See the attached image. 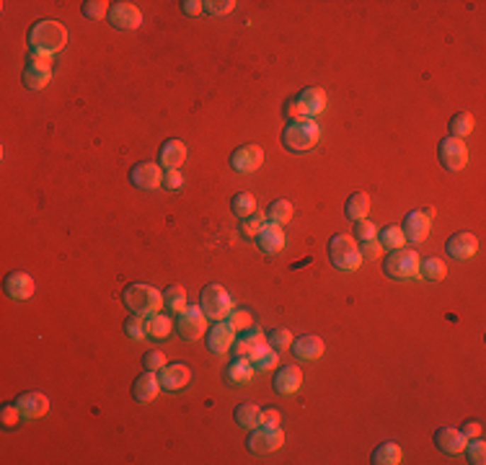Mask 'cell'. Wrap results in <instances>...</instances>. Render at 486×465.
<instances>
[{"mask_svg":"<svg viewBox=\"0 0 486 465\" xmlns=\"http://www.w3.org/2000/svg\"><path fill=\"white\" fill-rule=\"evenodd\" d=\"M29 47L31 52L37 55H47V57H55L57 52L65 50L67 44V29L55 18H42L29 29Z\"/></svg>","mask_w":486,"mask_h":465,"instance_id":"cell-1","label":"cell"},{"mask_svg":"<svg viewBox=\"0 0 486 465\" xmlns=\"http://www.w3.org/2000/svg\"><path fill=\"white\" fill-rule=\"evenodd\" d=\"M318 140H321V127L313 119H293L282 130V145L295 155L313 150L318 145Z\"/></svg>","mask_w":486,"mask_h":465,"instance_id":"cell-2","label":"cell"},{"mask_svg":"<svg viewBox=\"0 0 486 465\" xmlns=\"http://www.w3.org/2000/svg\"><path fill=\"white\" fill-rule=\"evenodd\" d=\"M122 303L130 313H137L142 318L153 315V313H161L163 308V292L155 290L153 284L145 282H132L127 284L125 292H122Z\"/></svg>","mask_w":486,"mask_h":465,"instance_id":"cell-3","label":"cell"},{"mask_svg":"<svg viewBox=\"0 0 486 465\" xmlns=\"http://www.w3.org/2000/svg\"><path fill=\"white\" fill-rule=\"evenodd\" d=\"M329 259L339 271H357L362 264V254H360V243L352 238V235H332L329 240Z\"/></svg>","mask_w":486,"mask_h":465,"instance_id":"cell-4","label":"cell"},{"mask_svg":"<svg viewBox=\"0 0 486 465\" xmlns=\"http://www.w3.org/2000/svg\"><path fill=\"white\" fill-rule=\"evenodd\" d=\"M419 254L417 251H409V248H396L385 256L383 262V271L390 279H398V282H406V279H417L419 276Z\"/></svg>","mask_w":486,"mask_h":465,"instance_id":"cell-5","label":"cell"},{"mask_svg":"<svg viewBox=\"0 0 486 465\" xmlns=\"http://www.w3.org/2000/svg\"><path fill=\"white\" fill-rule=\"evenodd\" d=\"M199 308H202L207 318L228 320V315L233 313V300H230L228 290L222 284H207L199 292Z\"/></svg>","mask_w":486,"mask_h":465,"instance_id":"cell-6","label":"cell"},{"mask_svg":"<svg viewBox=\"0 0 486 465\" xmlns=\"http://www.w3.org/2000/svg\"><path fill=\"white\" fill-rule=\"evenodd\" d=\"M285 444V432L280 427H259L249 429V437H246V447L254 455H269V452H277Z\"/></svg>","mask_w":486,"mask_h":465,"instance_id":"cell-7","label":"cell"},{"mask_svg":"<svg viewBox=\"0 0 486 465\" xmlns=\"http://www.w3.org/2000/svg\"><path fill=\"white\" fill-rule=\"evenodd\" d=\"M437 155H440V163L448 171H463L468 166V147H465L463 140L458 138H442L440 145H437Z\"/></svg>","mask_w":486,"mask_h":465,"instance_id":"cell-8","label":"cell"},{"mask_svg":"<svg viewBox=\"0 0 486 465\" xmlns=\"http://www.w3.org/2000/svg\"><path fill=\"white\" fill-rule=\"evenodd\" d=\"M432 215H435V210L429 207V210H412L409 215L404 218V225H401V230H404L406 240L409 243H422V240H427L429 230H432Z\"/></svg>","mask_w":486,"mask_h":465,"instance_id":"cell-9","label":"cell"},{"mask_svg":"<svg viewBox=\"0 0 486 465\" xmlns=\"http://www.w3.org/2000/svg\"><path fill=\"white\" fill-rule=\"evenodd\" d=\"M109 23L119 31H135L142 26V13L135 3H111L109 8Z\"/></svg>","mask_w":486,"mask_h":465,"instance_id":"cell-10","label":"cell"},{"mask_svg":"<svg viewBox=\"0 0 486 465\" xmlns=\"http://www.w3.org/2000/svg\"><path fill=\"white\" fill-rule=\"evenodd\" d=\"M179 334L186 342H197L207 334V315L202 308H186L184 313H179Z\"/></svg>","mask_w":486,"mask_h":465,"instance_id":"cell-11","label":"cell"},{"mask_svg":"<svg viewBox=\"0 0 486 465\" xmlns=\"http://www.w3.org/2000/svg\"><path fill=\"white\" fill-rule=\"evenodd\" d=\"M163 171L158 163H137V166H132V171H130V181H132V186H137V189L142 191H155L163 186Z\"/></svg>","mask_w":486,"mask_h":465,"instance_id":"cell-12","label":"cell"},{"mask_svg":"<svg viewBox=\"0 0 486 465\" xmlns=\"http://www.w3.org/2000/svg\"><path fill=\"white\" fill-rule=\"evenodd\" d=\"M445 251L458 262H468V259L479 254V238L468 230H458L445 240Z\"/></svg>","mask_w":486,"mask_h":465,"instance_id":"cell-13","label":"cell"},{"mask_svg":"<svg viewBox=\"0 0 486 465\" xmlns=\"http://www.w3.org/2000/svg\"><path fill=\"white\" fill-rule=\"evenodd\" d=\"M264 163V150L259 145H241L230 155V168L236 174H254Z\"/></svg>","mask_w":486,"mask_h":465,"instance_id":"cell-14","label":"cell"},{"mask_svg":"<svg viewBox=\"0 0 486 465\" xmlns=\"http://www.w3.org/2000/svg\"><path fill=\"white\" fill-rule=\"evenodd\" d=\"M16 406H18V411H21V416L26 422H37V419L47 416V411H50V398H47L45 393L29 391V393H21L16 398Z\"/></svg>","mask_w":486,"mask_h":465,"instance_id":"cell-15","label":"cell"},{"mask_svg":"<svg viewBox=\"0 0 486 465\" xmlns=\"http://www.w3.org/2000/svg\"><path fill=\"white\" fill-rule=\"evenodd\" d=\"M186 155H189V150H186L184 142L171 138L166 142H161V147H158V166L163 171H179L186 163Z\"/></svg>","mask_w":486,"mask_h":465,"instance_id":"cell-16","label":"cell"},{"mask_svg":"<svg viewBox=\"0 0 486 465\" xmlns=\"http://www.w3.org/2000/svg\"><path fill=\"white\" fill-rule=\"evenodd\" d=\"M158 380H161V388L169 393L184 391L189 383H192V370L181 362H171L166 364L163 370H158Z\"/></svg>","mask_w":486,"mask_h":465,"instance_id":"cell-17","label":"cell"},{"mask_svg":"<svg viewBox=\"0 0 486 465\" xmlns=\"http://www.w3.org/2000/svg\"><path fill=\"white\" fill-rule=\"evenodd\" d=\"M233 342H236V331L225 323V320H215V326L207 331L205 336V344L207 349L213 352V354H228L230 349H233Z\"/></svg>","mask_w":486,"mask_h":465,"instance_id":"cell-18","label":"cell"},{"mask_svg":"<svg viewBox=\"0 0 486 465\" xmlns=\"http://www.w3.org/2000/svg\"><path fill=\"white\" fill-rule=\"evenodd\" d=\"M295 101H298V106H300L303 116L305 119H313V116L318 114H324L326 111V94H324V88H318V86H308V88H303L300 94L295 96Z\"/></svg>","mask_w":486,"mask_h":465,"instance_id":"cell-19","label":"cell"},{"mask_svg":"<svg viewBox=\"0 0 486 465\" xmlns=\"http://www.w3.org/2000/svg\"><path fill=\"white\" fill-rule=\"evenodd\" d=\"M272 386H274V391L280 393V396H293V393H298V391H300V386H303L300 367H298V364H282L280 370L274 372Z\"/></svg>","mask_w":486,"mask_h":465,"instance_id":"cell-20","label":"cell"},{"mask_svg":"<svg viewBox=\"0 0 486 465\" xmlns=\"http://www.w3.org/2000/svg\"><path fill=\"white\" fill-rule=\"evenodd\" d=\"M261 347H266V334L259 331V328H249V331H241V336H236V342H233V357L251 359Z\"/></svg>","mask_w":486,"mask_h":465,"instance_id":"cell-21","label":"cell"},{"mask_svg":"<svg viewBox=\"0 0 486 465\" xmlns=\"http://www.w3.org/2000/svg\"><path fill=\"white\" fill-rule=\"evenodd\" d=\"M3 287H6L8 298H13V300H29L31 295H34V290H37L34 279H31L29 274H23V271H11V274L6 276Z\"/></svg>","mask_w":486,"mask_h":465,"instance_id":"cell-22","label":"cell"},{"mask_svg":"<svg viewBox=\"0 0 486 465\" xmlns=\"http://www.w3.org/2000/svg\"><path fill=\"white\" fill-rule=\"evenodd\" d=\"M465 439L463 435H460V429L456 427H440L435 432V444L440 447L445 455H460V452L465 450Z\"/></svg>","mask_w":486,"mask_h":465,"instance_id":"cell-23","label":"cell"},{"mask_svg":"<svg viewBox=\"0 0 486 465\" xmlns=\"http://www.w3.org/2000/svg\"><path fill=\"white\" fill-rule=\"evenodd\" d=\"M256 243L264 254H269V256L280 254L282 248H285V228L274 225V223H266V225L261 228V232L256 235Z\"/></svg>","mask_w":486,"mask_h":465,"instance_id":"cell-24","label":"cell"},{"mask_svg":"<svg viewBox=\"0 0 486 465\" xmlns=\"http://www.w3.org/2000/svg\"><path fill=\"white\" fill-rule=\"evenodd\" d=\"M158 391H161V380H158V375L153 370H145L132 383V398L137 403H150L158 396Z\"/></svg>","mask_w":486,"mask_h":465,"instance_id":"cell-25","label":"cell"},{"mask_svg":"<svg viewBox=\"0 0 486 465\" xmlns=\"http://www.w3.org/2000/svg\"><path fill=\"white\" fill-rule=\"evenodd\" d=\"M295 352V357L298 359H318V357L324 354V339L321 336H316V334H303V336H298V339H293V347H290Z\"/></svg>","mask_w":486,"mask_h":465,"instance_id":"cell-26","label":"cell"},{"mask_svg":"<svg viewBox=\"0 0 486 465\" xmlns=\"http://www.w3.org/2000/svg\"><path fill=\"white\" fill-rule=\"evenodd\" d=\"M254 364L246 359V357H233L228 362V367H225V378L233 383V386H249L251 380H254Z\"/></svg>","mask_w":486,"mask_h":465,"instance_id":"cell-27","label":"cell"},{"mask_svg":"<svg viewBox=\"0 0 486 465\" xmlns=\"http://www.w3.org/2000/svg\"><path fill=\"white\" fill-rule=\"evenodd\" d=\"M145 331H147V339H155V342L169 339L171 331H174V320L169 315H163V313H153V315L145 318Z\"/></svg>","mask_w":486,"mask_h":465,"instance_id":"cell-28","label":"cell"},{"mask_svg":"<svg viewBox=\"0 0 486 465\" xmlns=\"http://www.w3.org/2000/svg\"><path fill=\"white\" fill-rule=\"evenodd\" d=\"M50 80H52V67H34V65L23 67L21 83L29 91H42V88L50 86Z\"/></svg>","mask_w":486,"mask_h":465,"instance_id":"cell-29","label":"cell"},{"mask_svg":"<svg viewBox=\"0 0 486 465\" xmlns=\"http://www.w3.org/2000/svg\"><path fill=\"white\" fill-rule=\"evenodd\" d=\"M295 215V207L290 199H274L269 207H266V223H274V225H288Z\"/></svg>","mask_w":486,"mask_h":465,"instance_id":"cell-30","label":"cell"},{"mask_svg":"<svg viewBox=\"0 0 486 465\" xmlns=\"http://www.w3.org/2000/svg\"><path fill=\"white\" fill-rule=\"evenodd\" d=\"M401 458H404V452H401V447H398L396 442H383L373 450L370 463L373 465H398Z\"/></svg>","mask_w":486,"mask_h":465,"instance_id":"cell-31","label":"cell"},{"mask_svg":"<svg viewBox=\"0 0 486 465\" xmlns=\"http://www.w3.org/2000/svg\"><path fill=\"white\" fill-rule=\"evenodd\" d=\"M370 196L365 194V191H354V194H349V199H346L344 204V215L349 220H362V218H368V212H370Z\"/></svg>","mask_w":486,"mask_h":465,"instance_id":"cell-32","label":"cell"},{"mask_svg":"<svg viewBox=\"0 0 486 465\" xmlns=\"http://www.w3.org/2000/svg\"><path fill=\"white\" fill-rule=\"evenodd\" d=\"M163 308L171 313H184L186 308V290L181 287V284H169L166 290H163Z\"/></svg>","mask_w":486,"mask_h":465,"instance_id":"cell-33","label":"cell"},{"mask_svg":"<svg viewBox=\"0 0 486 465\" xmlns=\"http://www.w3.org/2000/svg\"><path fill=\"white\" fill-rule=\"evenodd\" d=\"M450 138H458V140H463L468 138L473 132V127H476V119H473L471 111H458V114L450 116Z\"/></svg>","mask_w":486,"mask_h":465,"instance_id":"cell-34","label":"cell"},{"mask_svg":"<svg viewBox=\"0 0 486 465\" xmlns=\"http://www.w3.org/2000/svg\"><path fill=\"white\" fill-rule=\"evenodd\" d=\"M233 419H236L238 427L243 429H254L261 424V408L254 406V403H241V406H236V414H233Z\"/></svg>","mask_w":486,"mask_h":465,"instance_id":"cell-35","label":"cell"},{"mask_svg":"<svg viewBox=\"0 0 486 465\" xmlns=\"http://www.w3.org/2000/svg\"><path fill=\"white\" fill-rule=\"evenodd\" d=\"M445 274H448V267H445L442 259H424V262H419V276H424L427 282H442Z\"/></svg>","mask_w":486,"mask_h":465,"instance_id":"cell-36","label":"cell"},{"mask_svg":"<svg viewBox=\"0 0 486 465\" xmlns=\"http://www.w3.org/2000/svg\"><path fill=\"white\" fill-rule=\"evenodd\" d=\"M230 210H233V215H236L238 220L251 218V215L256 212V199L251 194H246V191H241V194H236L230 199Z\"/></svg>","mask_w":486,"mask_h":465,"instance_id":"cell-37","label":"cell"},{"mask_svg":"<svg viewBox=\"0 0 486 465\" xmlns=\"http://www.w3.org/2000/svg\"><path fill=\"white\" fill-rule=\"evenodd\" d=\"M378 240H380V246H383V248H388V251H396V248H404L406 235H404V230H401L398 225H390V228H385V230L378 232Z\"/></svg>","mask_w":486,"mask_h":465,"instance_id":"cell-38","label":"cell"},{"mask_svg":"<svg viewBox=\"0 0 486 465\" xmlns=\"http://www.w3.org/2000/svg\"><path fill=\"white\" fill-rule=\"evenodd\" d=\"M277 359H280V357H277V352H274V349L266 344V347H261L256 354L251 357L249 362L254 364V370H272V367H277Z\"/></svg>","mask_w":486,"mask_h":465,"instance_id":"cell-39","label":"cell"},{"mask_svg":"<svg viewBox=\"0 0 486 465\" xmlns=\"http://www.w3.org/2000/svg\"><path fill=\"white\" fill-rule=\"evenodd\" d=\"M109 8H111V3H106V0H86L81 6V11L86 18H91V21H101L103 16H109Z\"/></svg>","mask_w":486,"mask_h":465,"instance_id":"cell-40","label":"cell"},{"mask_svg":"<svg viewBox=\"0 0 486 465\" xmlns=\"http://www.w3.org/2000/svg\"><path fill=\"white\" fill-rule=\"evenodd\" d=\"M125 334L130 336L132 342H142V339H147L145 318H142V315H137V313H132V315L125 320Z\"/></svg>","mask_w":486,"mask_h":465,"instance_id":"cell-41","label":"cell"},{"mask_svg":"<svg viewBox=\"0 0 486 465\" xmlns=\"http://www.w3.org/2000/svg\"><path fill=\"white\" fill-rule=\"evenodd\" d=\"M264 225H266L264 215L254 212L251 218H243L241 220V235H243V238H254V240H256V235L261 232V228H264Z\"/></svg>","mask_w":486,"mask_h":465,"instance_id":"cell-42","label":"cell"},{"mask_svg":"<svg viewBox=\"0 0 486 465\" xmlns=\"http://www.w3.org/2000/svg\"><path fill=\"white\" fill-rule=\"evenodd\" d=\"M266 344H269L274 352H285V349L293 347V334H290L288 328H274V331L266 334Z\"/></svg>","mask_w":486,"mask_h":465,"instance_id":"cell-43","label":"cell"},{"mask_svg":"<svg viewBox=\"0 0 486 465\" xmlns=\"http://www.w3.org/2000/svg\"><path fill=\"white\" fill-rule=\"evenodd\" d=\"M463 452L468 455V463H473V465H484L486 463V442L481 439V437H476V439H468Z\"/></svg>","mask_w":486,"mask_h":465,"instance_id":"cell-44","label":"cell"},{"mask_svg":"<svg viewBox=\"0 0 486 465\" xmlns=\"http://www.w3.org/2000/svg\"><path fill=\"white\" fill-rule=\"evenodd\" d=\"M236 334H241V331H249V328H254V315H251L249 310H233L228 315V320H225Z\"/></svg>","mask_w":486,"mask_h":465,"instance_id":"cell-45","label":"cell"},{"mask_svg":"<svg viewBox=\"0 0 486 465\" xmlns=\"http://www.w3.org/2000/svg\"><path fill=\"white\" fill-rule=\"evenodd\" d=\"M352 238L354 240H370V238H378V228L373 225V220L362 218V220H354V228H352Z\"/></svg>","mask_w":486,"mask_h":465,"instance_id":"cell-46","label":"cell"},{"mask_svg":"<svg viewBox=\"0 0 486 465\" xmlns=\"http://www.w3.org/2000/svg\"><path fill=\"white\" fill-rule=\"evenodd\" d=\"M236 0H205V13L210 16H228L236 11Z\"/></svg>","mask_w":486,"mask_h":465,"instance_id":"cell-47","label":"cell"},{"mask_svg":"<svg viewBox=\"0 0 486 465\" xmlns=\"http://www.w3.org/2000/svg\"><path fill=\"white\" fill-rule=\"evenodd\" d=\"M142 364H145V370L158 372V370H163V367L169 364V359H166V354H163L161 349H150V352L142 357Z\"/></svg>","mask_w":486,"mask_h":465,"instance_id":"cell-48","label":"cell"},{"mask_svg":"<svg viewBox=\"0 0 486 465\" xmlns=\"http://www.w3.org/2000/svg\"><path fill=\"white\" fill-rule=\"evenodd\" d=\"M23 416H21V411H18V406L16 403H6V406L0 408V422H3V427L6 429H13L16 424L21 422Z\"/></svg>","mask_w":486,"mask_h":465,"instance_id":"cell-49","label":"cell"},{"mask_svg":"<svg viewBox=\"0 0 486 465\" xmlns=\"http://www.w3.org/2000/svg\"><path fill=\"white\" fill-rule=\"evenodd\" d=\"M360 254H362V259H370V262H375V259H380V254H383V246H380V240H378V238L362 240V243H360Z\"/></svg>","mask_w":486,"mask_h":465,"instance_id":"cell-50","label":"cell"},{"mask_svg":"<svg viewBox=\"0 0 486 465\" xmlns=\"http://www.w3.org/2000/svg\"><path fill=\"white\" fill-rule=\"evenodd\" d=\"M282 114L288 116V122H293V119H305V116H303V111H300V106H298V101H295V96L282 103Z\"/></svg>","mask_w":486,"mask_h":465,"instance_id":"cell-51","label":"cell"},{"mask_svg":"<svg viewBox=\"0 0 486 465\" xmlns=\"http://www.w3.org/2000/svg\"><path fill=\"white\" fill-rule=\"evenodd\" d=\"M181 184H184V179H181L179 171H166V174H163V186H166L169 191L181 189Z\"/></svg>","mask_w":486,"mask_h":465,"instance_id":"cell-52","label":"cell"},{"mask_svg":"<svg viewBox=\"0 0 486 465\" xmlns=\"http://www.w3.org/2000/svg\"><path fill=\"white\" fill-rule=\"evenodd\" d=\"M460 435H463L465 439H476V437L484 435V427H481L479 422H471V419H468V422L460 427Z\"/></svg>","mask_w":486,"mask_h":465,"instance_id":"cell-53","label":"cell"},{"mask_svg":"<svg viewBox=\"0 0 486 465\" xmlns=\"http://www.w3.org/2000/svg\"><path fill=\"white\" fill-rule=\"evenodd\" d=\"M261 424H264V427H280L282 414L277 408H264V411H261Z\"/></svg>","mask_w":486,"mask_h":465,"instance_id":"cell-54","label":"cell"},{"mask_svg":"<svg viewBox=\"0 0 486 465\" xmlns=\"http://www.w3.org/2000/svg\"><path fill=\"white\" fill-rule=\"evenodd\" d=\"M181 11L186 16H199L205 13V3L202 0H181Z\"/></svg>","mask_w":486,"mask_h":465,"instance_id":"cell-55","label":"cell"},{"mask_svg":"<svg viewBox=\"0 0 486 465\" xmlns=\"http://www.w3.org/2000/svg\"><path fill=\"white\" fill-rule=\"evenodd\" d=\"M26 65L52 67V57H47V55H37V52H29V57H26Z\"/></svg>","mask_w":486,"mask_h":465,"instance_id":"cell-56","label":"cell"}]
</instances>
